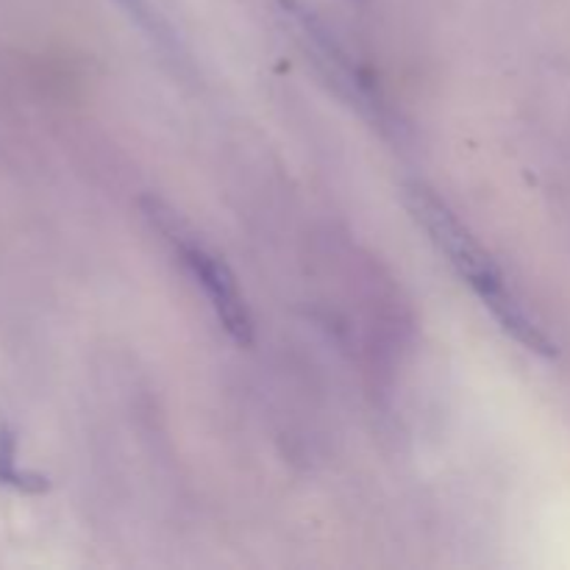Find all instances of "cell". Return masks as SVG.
Listing matches in <instances>:
<instances>
[{
	"label": "cell",
	"instance_id": "1",
	"mask_svg": "<svg viewBox=\"0 0 570 570\" xmlns=\"http://www.w3.org/2000/svg\"><path fill=\"white\" fill-rule=\"evenodd\" d=\"M406 204H410L412 215L417 217L423 228L429 232V237L434 239L440 250L449 256L451 267L460 273L462 282H468V287L479 295L484 306L490 309V315L495 317L501 328L515 340L518 345H523L527 351L540 356H557V345L551 343L549 334L534 323V317L523 309V304L518 301V295L512 293V287L507 284V276L501 273V267L495 265L493 256L476 243L468 226H462L460 217L451 212V206L440 198L434 189H429L426 184L410 181L404 187Z\"/></svg>",
	"mask_w": 570,
	"mask_h": 570
},
{
	"label": "cell",
	"instance_id": "2",
	"mask_svg": "<svg viewBox=\"0 0 570 570\" xmlns=\"http://www.w3.org/2000/svg\"><path fill=\"white\" fill-rule=\"evenodd\" d=\"M282 11L287 17L289 28L298 33V42L304 45L306 53L312 56V61L317 65V70L328 78V83H334L337 95H343L351 106L362 111V115H371L373 120H382V100H379L376 89L367 81L365 72L354 65L348 53H345L343 45L326 31L321 20H317L312 11H306L304 6L295 3V0H282Z\"/></svg>",
	"mask_w": 570,
	"mask_h": 570
},
{
	"label": "cell",
	"instance_id": "3",
	"mask_svg": "<svg viewBox=\"0 0 570 570\" xmlns=\"http://www.w3.org/2000/svg\"><path fill=\"white\" fill-rule=\"evenodd\" d=\"M173 243L181 250L184 265L189 267L193 278L200 284L206 301L212 304V309H215L217 321L223 323L228 337L239 345L254 343V317H250L245 295L239 293L237 278L228 271L226 262L212 254L198 239L187 237V234H178L176 228H173Z\"/></svg>",
	"mask_w": 570,
	"mask_h": 570
},
{
	"label": "cell",
	"instance_id": "4",
	"mask_svg": "<svg viewBox=\"0 0 570 570\" xmlns=\"http://www.w3.org/2000/svg\"><path fill=\"white\" fill-rule=\"evenodd\" d=\"M0 484H14L22 490H45V479L26 476L14 468V440L9 432H0Z\"/></svg>",
	"mask_w": 570,
	"mask_h": 570
}]
</instances>
